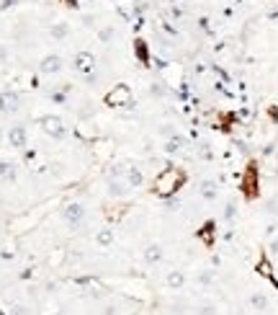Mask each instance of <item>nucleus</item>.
<instances>
[{"instance_id":"obj_5","label":"nucleus","mask_w":278,"mask_h":315,"mask_svg":"<svg viewBox=\"0 0 278 315\" xmlns=\"http://www.w3.org/2000/svg\"><path fill=\"white\" fill-rule=\"evenodd\" d=\"M39 70H42L44 75L60 73V70H62V57H60V55H47V57L39 62Z\"/></svg>"},{"instance_id":"obj_19","label":"nucleus","mask_w":278,"mask_h":315,"mask_svg":"<svg viewBox=\"0 0 278 315\" xmlns=\"http://www.w3.org/2000/svg\"><path fill=\"white\" fill-rule=\"evenodd\" d=\"M0 139H3V129H0Z\"/></svg>"},{"instance_id":"obj_8","label":"nucleus","mask_w":278,"mask_h":315,"mask_svg":"<svg viewBox=\"0 0 278 315\" xmlns=\"http://www.w3.org/2000/svg\"><path fill=\"white\" fill-rule=\"evenodd\" d=\"M93 55L90 52H80V55H75V70H80V73H88V70H93Z\"/></svg>"},{"instance_id":"obj_14","label":"nucleus","mask_w":278,"mask_h":315,"mask_svg":"<svg viewBox=\"0 0 278 315\" xmlns=\"http://www.w3.org/2000/svg\"><path fill=\"white\" fill-rule=\"evenodd\" d=\"M129 186H142V171L137 166L129 168Z\"/></svg>"},{"instance_id":"obj_7","label":"nucleus","mask_w":278,"mask_h":315,"mask_svg":"<svg viewBox=\"0 0 278 315\" xmlns=\"http://www.w3.org/2000/svg\"><path fill=\"white\" fill-rule=\"evenodd\" d=\"M165 284H168V289H183V284H186V274H183L180 269H170Z\"/></svg>"},{"instance_id":"obj_16","label":"nucleus","mask_w":278,"mask_h":315,"mask_svg":"<svg viewBox=\"0 0 278 315\" xmlns=\"http://www.w3.org/2000/svg\"><path fill=\"white\" fill-rule=\"evenodd\" d=\"M180 145H183V142L175 137V139H170V142L165 145V150H168V152H178V150H180Z\"/></svg>"},{"instance_id":"obj_9","label":"nucleus","mask_w":278,"mask_h":315,"mask_svg":"<svg viewBox=\"0 0 278 315\" xmlns=\"http://www.w3.org/2000/svg\"><path fill=\"white\" fill-rule=\"evenodd\" d=\"M268 305H270V300H268L265 292H252V294H250V307H252V310L263 312V310H268Z\"/></svg>"},{"instance_id":"obj_2","label":"nucleus","mask_w":278,"mask_h":315,"mask_svg":"<svg viewBox=\"0 0 278 315\" xmlns=\"http://www.w3.org/2000/svg\"><path fill=\"white\" fill-rule=\"evenodd\" d=\"M42 129H44L49 137H54V139H65V137H67V127H65V121H62L60 116H54V114L42 116Z\"/></svg>"},{"instance_id":"obj_13","label":"nucleus","mask_w":278,"mask_h":315,"mask_svg":"<svg viewBox=\"0 0 278 315\" xmlns=\"http://www.w3.org/2000/svg\"><path fill=\"white\" fill-rule=\"evenodd\" d=\"M196 315H219V312H216V305L214 302H201L196 307Z\"/></svg>"},{"instance_id":"obj_10","label":"nucleus","mask_w":278,"mask_h":315,"mask_svg":"<svg viewBox=\"0 0 278 315\" xmlns=\"http://www.w3.org/2000/svg\"><path fill=\"white\" fill-rule=\"evenodd\" d=\"M96 243H98L101 248H108V246L114 243V230H111V227H101L98 235H96Z\"/></svg>"},{"instance_id":"obj_11","label":"nucleus","mask_w":278,"mask_h":315,"mask_svg":"<svg viewBox=\"0 0 278 315\" xmlns=\"http://www.w3.org/2000/svg\"><path fill=\"white\" fill-rule=\"evenodd\" d=\"M0 179L3 181H13L16 179V166L8 161H0Z\"/></svg>"},{"instance_id":"obj_12","label":"nucleus","mask_w":278,"mask_h":315,"mask_svg":"<svg viewBox=\"0 0 278 315\" xmlns=\"http://www.w3.org/2000/svg\"><path fill=\"white\" fill-rule=\"evenodd\" d=\"M108 194L111 197H124L126 194V184H121L116 179H108Z\"/></svg>"},{"instance_id":"obj_15","label":"nucleus","mask_w":278,"mask_h":315,"mask_svg":"<svg viewBox=\"0 0 278 315\" xmlns=\"http://www.w3.org/2000/svg\"><path fill=\"white\" fill-rule=\"evenodd\" d=\"M201 194H203L206 199H214V197H216V189H214V184H211V181H203V186H201Z\"/></svg>"},{"instance_id":"obj_6","label":"nucleus","mask_w":278,"mask_h":315,"mask_svg":"<svg viewBox=\"0 0 278 315\" xmlns=\"http://www.w3.org/2000/svg\"><path fill=\"white\" fill-rule=\"evenodd\" d=\"M162 258H165V251H162L160 243H150V246L144 248V264H147V266H157Z\"/></svg>"},{"instance_id":"obj_1","label":"nucleus","mask_w":278,"mask_h":315,"mask_svg":"<svg viewBox=\"0 0 278 315\" xmlns=\"http://www.w3.org/2000/svg\"><path fill=\"white\" fill-rule=\"evenodd\" d=\"M62 220L67 222V227H70V230H78V227H83V222H85V207H83L80 202H72V204H67V207L62 209Z\"/></svg>"},{"instance_id":"obj_4","label":"nucleus","mask_w":278,"mask_h":315,"mask_svg":"<svg viewBox=\"0 0 278 315\" xmlns=\"http://www.w3.org/2000/svg\"><path fill=\"white\" fill-rule=\"evenodd\" d=\"M18 103H21L18 93H13V91H3V93H0V114L18 111Z\"/></svg>"},{"instance_id":"obj_3","label":"nucleus","mask_w":278,"mask_h":315,"mask_svg":"<svg viewBox=\"0 0 278 315\" xmlns=\"http://www.w3.org/2000/svg\"><path fill=\"white\" fill-rule=\"evenodd\" d=\"M8 142L13 145V147H26L29 145V132H26V127L24 124H13L11 129H8Z\"/></svg>"},{"instance_id":"obj_18","label":"nucleus","mask_w":278,"mask_h":315,"mask_svg":"<svg viewBox=\"0 0 278 315\" xmlns=\"http://www.w3.org/2000/svg\"><path fill=\"white\" fill-rule=\"evenodd\" d=\"M209 282H211V274H206V271L198 274V284H209Z\"/></svg>"},{"instance_id":"obj_17","label":"nucleus","mask_w":278,"mask_h":315,"mask_svg":"<svg viewBox=\"0 0 278 315\" xmlns=\"http://www.w3.org/2000/svg\"><path fill=\"white\" fill-rule=\"evenodd\" d=\"M103 315H119V305H114V302L106 305V307H103Z\"/></svg>"}]
</instances>
